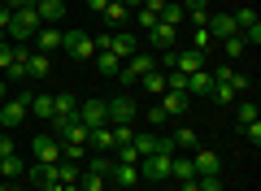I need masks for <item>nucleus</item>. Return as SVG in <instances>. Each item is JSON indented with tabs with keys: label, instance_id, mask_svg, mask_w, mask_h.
Here are the masks:
<instances>
[{
	"label": "nucleus",
	"instance_id": "f257e3e1",
	"mask_svg": "<svg viewBox=\"0 0 261 191\" xmlns=\"http://www.w3.org/2000/svg\"><path fill=\"white\" fill-rule=\"evenodd\" d=\"M152 70H157V57H152V52H144V48H140V52H135V57H126V61H122L118 78H122V83H126V87H130V83H140L144 74H152Z\"/></svg>",
	"mask_w": 261,
	"mask_h": 191
},
{
	"label": "nucleus",
	"instance_id": "f03ea898",
	"mask_svg": "<svg viewBox=\"0 0 261 191\" xmlns=\"http://www.w3.org/2000/svg\"><path fill=\"white\" fill-rule=\"evenodd\" d=\"M61 52L74 57V61H92L96 44H92V35H83V31H61Z\"/></svg>",
	"mask_w": 261,
	"mask_h": 191
},
{
	"label": "nucleus",
	"instance_id": "7ed1b4c3",
	"mask_svg": "<svg viewBox=\"0 0 261 191\" xmlns=\"http://www.w3.org/2000/svg\"><path fill=\"white\" fill-rule=\"evenodd\" d=\"M170 156H174V152L140 156V178H148V182H170Z\"/></svg>",
	"mask_w": 261,
	"mask_h": 191
},
{
	"label": "nucleus",
	"instance_id": "20e7f679",
	"mask_svg": "<svg viewBox=\"0 0 261 191\" xmlns=\"http://www.w3.org/2000/svg\"><path fill=\"white\" fill-rule=\"evenodd\" d=\"M48 126L57 130V139H61V144H83V148H87V126L79 122V113H74V118H53Z\"/></svg>",
	"mask_w": 261,
	"mask_h": 191
},
{
	"label": "nucleus",
	"instance_id": "39448f33",
	"mask_svg": "<svg viewBox=\"0 0 261 191\" xmlns=\"http://www.w3.org/2000/svg\"><path fill=\"white\" fill-rule=\"evenodd\" d=\"M27 100H31V91H18V96H9V100L0 104V126H5V130L22 126V118H27Z\"/></svg>",
	"mask_w": 261,
	"mask_h": 191
},
{
	"label": "nucleus",
	"instance_id": "423d86ee",
	"mask_svg": "<svg viewBox=\"0 0 261 191\" xmlns=\"http://www.w3.org/2000/svg\"><path fill=\"white\" fill-rule=\"evenodd\" d=\"M39 26H44V22H39L35 9H18V13L9 18V39H35Z\"/></svg>",
	"mask_w": 261,
	"mask_h": 191
},
{
	"label": "nucleus",
	"instance_id": "0eeeda50",
	"mask_svg": "<svg viewBox=\"0 0 261 191\" xmlns=\"http://www.w3.org/2000/svg\"><path fill=\"white\" fill-rule=\"evenodd\" d=\"M105 113H109V126H130L135 122V100L130 96H113V100H105Z\"/></svg>",
	"mask_w": 261,
	"mask_h": 191
},
{
	"label": "nucleus",
	"instance_id": "6e6552de",
	"mask_svg": "<svg viewBox=\"0 0 261 191\" xmlns=\"http://www.w3.org/2000/svg\"><path fill=\"white\" fill-rule=\"evenodd\" d=\"M231 18H235V26H240L244 44H248V48H257V44H261V22H257V13H252L248 5H244V9H235Z\"/></svg>",
	"mask_w": 261,
	"mask_h": 191
},
{
	"label": "nucleus",
	"instance_id": "1a4fd4ad",
	"mask_svg": "<svg viewBox=\"0 0 261 191\" xmlns=\"http://www.w3.org/2000/svg\"><path fill=\"white\" fill-rule=\"evenodd\" d=\"M79 122H83L87 130H96V126H109V113H105V100H83V104H79Z\"/></svg>",
	"mask_w": 261,
	"mask_h": 191
},
{
	"label": "nucleus",
	"instance_id": "9d476101",
	"mask_svg": "<svg viewBox=\"0 0 261 191\" xmlns=\"http://www.w3.org/2000/svg\"><path fill=\"white\" fill-rule=\"evenodd\" d=\"M205 31H209L214 39H231V35H240V26H235L231 13H209V18H205Z\"/></svg>",
	"mask_w": 261,
	"mask_h": 191
},
{
	"label": "nucleus",
	"instance_id": "9b49d317",
	"mask_svg": "<svg viewBox=\"0 0 261 191\" xmlns=\"http://www.w3.org/2000/svg\"><path fill=\"white\" fill-rule=\"evenodd\" d=\"M205 65H209L205 52H196V48H183V52H178L174 48V70L178 74H196V70H205Z\"/></svg>",
	"mask_w": 261,
	"mask_h": 191
},
{
	"label": "nucleus",
	"instance_id": "f8f14e48",
	"mask_svg": "<svg viewBox=\"0 0 261 191\" xmlns=\"http://www.w3.org/2000/svg\"><path fill=\"white\" fill-rule=\"evenodd\" d=\"M35 161H39V165H57V161H61V139L35 135Z\"/></svg>",
	"mask_w": 261,
	"mask_h": 191
},
{
	"label": "nucleus",
	"instance_id": "ddd939ff",
	"mask_svg": "<svg viewBox=\"0 0 261 191\" xmlns=\"http://www.w3.org/2000/svg\"><path fill=\"white\" fill-rule=\"evenodd\" d=\"M35 13L44 26H57V22H65V0H35Z\"/></svg>",
	"mask_w": 261,
	"mask_h": 191
},
{
	"label": "nucleus",
	"instance_id": "4468645a",
	"mask_svg": "<svg viewBox=\"0 0 261 191\" xmlns=\"http://www.w3.org/2000/svg\"><path fill=\"white\" fill-rule=\"evenodd\" d=\"M174 39H178V31H174V26H166V22L148 26V44L157 48V52H170V48H174Z\"/></svg>",
	"mask_w": 261,
	"mask_h": 191
},
{
	"label": "nucleus",
	"instance_id": "2eb2a0df",
	"mask_svg": "<svg viewBox=\"0 0 261 191\" xmlns=\"http://www.w3.org/2000/svg\"><path fill=\"white\" fill-rule=\"evenodd\" d=\"M57 48H61V26H39V31H35V52L53 57Z\"/></svg>",
	"mask_w": 261,
	"mask_h": 191
},
{
	"label": "nucleus",
	"instance_id": "dca6fc26",
	"mask_svg": "<svg viewBox=\"0 0 261 191\" xmlns=\"http://www.w3.org/2000/svg\"><path fill=\"white\" fill-rule=\"evenodd\" d=\"M192 165H196V178H209V174H218V152L214 148H196Z\"/></svg>",
	"mask_w": 261,
	"mask_h": 191
},
{
	"label": "nucleus",
	"instance_id": "f3484780",
	"mask_svg": "<svg viewBox=\"0 0 261 191\" xmlns=\"http://www.w3.org/2000/svg\"><path fill=\"white\" fill-rule=\"evenodd\" d=\"M214 91V70H196V74H187V96H209Z\"/></svg>",
	"mask_w": 261,
	"mask_h": 191
},
{
	"label": "nucleus",
	"instance_id": "a211bd4d",
	"mask_svg": "<svg viewBox=\"0 0 261 191\" xmlns=\"http://www.w3.org/2000/svg\"><path fill=\"white\" fill-rule=\"evenodd\" d=\"M79 113V96L74 91H57L53 96V118H74Z\"/></svg>",
	"mask_w": 261,
	"mask_h": 191
},
{
	"label": "nucleus",
	"instance_id": "6ab92c4d",
	"mask_svg": "<svg viewBox=\"0 0 261 191\" xmlns=\"http://www.w3.org/2000/svg\"><path fill=\"white\" fill-rule=\"evenodd\" d=\"M161 109H166V118H183L187 113V91H161Z\"/></svg>",
	"mask_w": 261,
	"mask_h": 191
},
{
	"label": "nucleus",
	"instance_id": "aec40b11",
	"mask_svg": "<svg viewBox=\"0 0 261 191\" xmlns=\"http://www.w3.org/2000/svg\"><path fill=\"white\" fill-rule=\"evenodd\" d=\"M130 148H135L140 156H152V152H161V135H152V130H135Z\"/></svg>",
	"mask_w": 261,
	"mask_h": 191
},
{
	"label": "nucleus",
	"instance_id": "412c9836",
	"mask_svg": "<svg viewBox=\"0 0 261 191\" xmlns=\"http://www.w3.org/2000/svg\"><path fill=\"white\" fill-rule=\"evenodd\" d=\"M87 148H96V152H113V126H96V130H87Z\"/></svg>",
	"mask_w": 261,
	"mask_h": 191
},
{
	"label": "nucleus",
	"instance_id": "4be33fe9",
	"mask_svg": "<svg viewBox=\"0 0 261 191\" xmlns=\"http://www.w3.org/2000/svg\"><path fill=\"white\" fill-rule=\"evenodd\" d=\"M22 61H27V83L31 78H48V70H53V61H48L44 52H27Z\"/></svg>",
	"mask_w": 261,
	"mask_h": 191
},
{
	"label": "nucleus",
	"instance_id": "5701e85b",
	"mask_svg": "<svg viewBox=\"0 0 261 191\" xmlns=\"http://www.w3.org/2000/svg\"><path fill=\"white\" fill-rule=\"evenodd\" d=\"M27 113H35V118L53 122V96H44V91H31V100H27Z\"/></svg>",
	"mask_w": 261,
	"mask_h": 191
},
{
	"label": "nucleus",
	"instance_id": "b1692460",
	"mask_svg": "<svg viewBox=\"0 0 261 191\" xmlns=\"http://www.w3.org/2000/svg\"><path fill=\"white\" fill-rule=\"evenodd\" d=\"M27 52H31V48H22V44H9V39H0V74L9 70L13 61H22Z\"/></svg>",
	"mask_w": 261,
	"mask_h": 191
},
{
	"label": "nucleus",
	"instance_id": "393cba45",
	"mask_svg": "<svg viewBox=\"0 0 261 191\" xmlns=\"http://www.w3.org/2000/svg\"><path fill=\"white\" fill-rule=\"evenodd\" d=\"M113 165H118V161H113V152H96L92 161H83V170H87V174H100V178H109Z\"/></svg>",
	"mask_w": 261,
	"mask_h": 191
},
{
	"label": "nucleus",
	"instance_id": "a878e982",
	"mask_svg": "<svg viewBox=\"0 0 261 191\" xmlns=\"http://www.w3.org/2000/svg\"><path fill=\"white\" fill-rule=\"evenodd\" d=\"M170 144H174V152H196V148H200V135H196V130H174Z\"/></svg>",
	"mask_w": 261,
	"mask_h": 191
},
{
	"label": "nucleus",
	"instance_id": "bb28decb",
	"mask_svg": "<svg viewBox=\"0 0 261 191\" xmlns=\"http://www.w3.org/2000/svg\"><path fill=\"white\" fill-rule=\"evenodd\" d=\"M92 61H96V70H100L105 78H118V70H122V57H113V52H96Z\"/></svg>",
	"mask_w": 261,
	"mask_h": 191
},
{
	"label": "nucleus",
	"instance_id": "cd10ccee",
	"mask_svg": "<svg viewBox=\"0 0 261 191\" xmlns=\"http://www.w3.org/2000/svg\"><path fill=\"white\" fill-rule=\"evenodd\" d=\"M118 187H135L140 182V165H113V174H109Z\"/></svg>",
	"mask_w": 261,
	"mask_h": 191
},
{
	"label": "nucleus",
	"instance_id": "c85d7f7f",
	"mask_svg": "<svg viewBox=\"0 0 261 191\" xmlns=\"http://www.w3.org/2000/svg\"><path fill=\"white\" fill-rule=\"evenodd\" d=\"M22 170H27V165H22L18 152H13V156H0V178H22Z\"/></svg>",
	"mask_w": 261,
	"mask_h": 191
},
{
	"label": "nucleus",
	"instance_id": "c756f323",
	"mask_svg": "<svg viewBox=\"0 0 261 191\" xmlns=\"http://www.w3.org/2000/svg\"><path fill=\"white\" fill-rule=\"evenodd\" d=\"M161 22H166V26H183V22H187V13H183V5H170V0H166V9H161Z\"/></svg>",
	"mask_w": 261,
	"mask_h": 191
},
{
	"label": "nucleus",
	"instance_id": "7c9ffc66",
	"mask_svg": "<svg viewBox=\"0 0 261 191\" xmlns=\"http://www.w3.org/2000/svg\"><path fill=\"white\" fill-rule=\"evenodd\" d=\"M261 113H257V100H240L235 104V122H240V126H248V122H257Z\"/></svg>",
	"mask_w": 261,
	"mask_h": 191
},
{
	"label": "nucleus",
	"instance_id": "2f4dec72",
	"mask_svg": "<svg viewBox=\"0 0 261 191\" xmlns=\"http://www.w3.org/2000/svg\"><path fill=\"white\" fill-rule=\"evenodd\" d=\"M105 18H109V26H122V22H130V9H126V5H118V0H109Z\"/></svg>",
	"mask_w": 261,
	"mask_h": 191
},
{
	"label": "nucleus",
	"instance_id": "473e14b6",
	"mask_svg": "<svg viewBox=\"0 0 261 191\" xmlns=\"http://www.w3.org/2000/svg\"><path fill=\"white\" fill-rule=\"evenodd\" d=\"M214 44H218V39L209 35L205 26H196V35H192V48H196V52H205V57H209V48H214Z\"/></svg>",
	"mask_w": 261,
	"mask_h": 191
},
{
	"label": "nucleus",
	"instance_id": "72a5a7b5",
	"mask_svg": "<svg viewBox=\"0 0 261 191\" xmlns=\"http://www.w3.org/2000/svg\"><path fill=\"white\" fill-rule=\"evenodd\" d=\"M144 87H148V96H161V91H166V74H161V70H152V74H144Z\"/></svg>",
	"mask_w": 261,
	"mask_h": 191
},
{
	"label": "nucleus",
	"instance_id": "f704fd0d",
	"mask_svg": "<svg viewBox=\"0 0 261 191\" xmlns=\"http://www.w3.org/2000/svg\"><path fill=\"white\" fill-rule=\"evenodd\" d=\"M222 52H226V57H244V52H248L244 35H231V39H222Z\"/></svg>",
	"mask_w": 261,
	"mask_h": 191
},
{
	"label": "nucleus",
	"instance_id": "c9c22d12",
	"mask_svg": "<svg viewBox=\"0 0 261 191\" xmlns=\"http://www.w3.org/2000/svg\"><path fill=\"white\" fill-rule=\"evenodd\" d=\"M83 152H87L83 144H61V161H74V165H83Z\"/></svg>",
	"mask_w": 261,
	"mask_h": 191
},
{
	"label": "nucleus",
	"instance_id": "e433bc0d",
	"mask_svg": "<svg viewBox=\"0 0 261 191\" xmlns=\"http://www.w3.org/2000/svg\"><path fill=\"white\" fill-rule=\"evenodd\" d=\"M5 83H27V61H13L5 70Z\"/></svg>",
	"mask_w": 261,
	"mask_h": 191
},
{
	"label": "nucleus",
	"instance_id": "4c0bfd02",
	"mask_svg": "<svg viewBox=\"0 0 261 191\" xmlns=\"http://www.w3.org/2000/svg\"><path fill=\"white\" fill-rule=\"evenodd\" d=\"M196 191H222V178L209 174V178H196Z\"/></svg>",
	"mask_w": 261,
	"mask_h": 191
},
{
	"label": "nucleus",
	"instance_id": "58836bf2",
	"mask_svg": "<svg viewBox=\"0 0 261 191\" xmlns=\"http://www.w3.org/2000/svg\"><path fill=\"white\" fill-rule=\"evenodd\" d=\"M244 139H248L252 148L261 144V118H257V122H248V126H244Z\"/></svg>",
	"mask_w": 261,
	"mask_h": 191
},
{
	"label": "nucleus",
	"instance_id": "ea45409f",
	"mask_svg": "<svg viewBox=\"0 0 261 191\" xmlns=\"http://www.w3.org/2000/svg\"><path fill=\"white\" fill-rule=\"evenodd\" d=\"M135 139V126H113V144H130Z\"/></svg>",
	"mask_w": 261,
	"mask_h": 191
},
{
	"label": "nucleus",
	"instance_id": "a19ab883",
	"mask_svg": "<svg viewBox=\"0 0 261 191\" xmlns=\"http://www.w3.org/2000/svg\"><path fill=\"white\" fill-rule=\"evenodd\" d=\"M166 109H161V104H152V109H148V126H166Z\"/></svg>",
	"mask_w": 261,
	"mask_h": 191
},
{
	"label": "nucleus",
	"instance_id": "79ce46f5",
	"mask_svg": "<svg viewBox=\"0 0 261 191\" xmlns=\"http://www.w3.org/2000/svg\"><path fill=\"white\" fill-rule=\"evenodd\" d=\"M0 5H5L9 13H18V9H35V0H0Z\"/></svg>",
	"mask_w": 261,
	"mask_h": 191
},
{
	"label": "nucleus",
	"instance_id": "37998d69",
	"mask_svg": "<svg viewBox=\"0 0 261 191\" xmlns=\"http://www.w3.org/2000/svg\"><path fill=\"white\" fill-rule=\"evenodd\" d=\"M187 13H209V0H183Z\"/></svg>",
	"mask_w": 261,
	"mask_h": 191
},
{
	"label": "nucleus",
	"instance_id": "c03bdc74",
	"mask_svg": "<svg viewBox=\"0 0 261 191\" xmlns=\"http://www.w3.org/2000/svg\"><path fill=\"white\" fill-rule=\"evenodd\" d=\"M231 78H235L231 65H218V70H214V83H231Z\"/></svg>",
	"mask_w": 261,
	"mask_h": 191
},
{
	"label": "nucleus",
	"instance_id": "a18cd8bd",
	"mask_svg": "<svg viewBox=\"0 0 261 191\" xmlns=\"http://www.w3.org/2000/svg\"><path fill=\"white\" fill-rule=\"evenodd\" d=\"M140 9H148V13H152V18H161V9H166V0H144Z\"/></svg>",
	"mask_w": 261,
	"mask_h": 191
},
{
	"label": "nucleus",
	"instance_id": "49530a36",
	"mask_svg": "<svg viewBox=\"0 0 261 191\" xmlns=\"http://www.w3.org/2000/svg\"><path fill=\"white\" fill-rule=\"evenodd\" d=\"M0 156H13V139L9 135H0Z\"/></svg>",
	"mask_w": 261,
	"mask_h": 191
},
{
	"label": "nucleus",
	"instance_id": "de8ad7c7",
	"mask_svg": "<svg viewBox=\"0 0 261 191\" xmlns=\"http://www.w3.org/2000/svg\"><path fill=\"white\" fill-rule=\"evenodd\" d=\"M87 9H92V13H105V9H109V0H87Z\"/></svg>",
	"mask_w": 261,
	"mask_h": 191
},
{
	"label": "nucleus",
	"instance_id": "09e8293b",
	"mask_svg": "<svg viewBox=\"0 0 261 191\" xmlns=\"http://www.w3.org/2000/svg\"><path fill=\"white\" fill-rule=\"evenodd\" d=\"M9 18H13V13L5 9V5H0V31H9Z\"/></svg>",
	"mask_w": 261,
	"mask_h": 191
},
{
	"label": "nucleus",
	"instance_id": "8fccbe9b",
	"mask_svg": "<svg viewBox=\"0 0 261 191\" xmlns=\"http://www.w3.org/2000/svg\"><path fill=\"white\" fill-rule=\"evenodd\" d=\"M9 100V83H5V74H0V104Z\"/></svg>",
	"mask_w": 261,
	"mask_h": 191
},
{
	"label": "nucleus",
	"instance_id": "3c124183",
	"mask_svg": "<svg viewBox=\"0 0 261 191\" xmlns=\"http://www.w3.org/2000/svg\"><path fill=\"white\" fill-rule=\"evenodd\" d=\"M118 5H126V9L135 13V9H140V5H144V0H118Z\"/></svg>",
	"mask_w": 261,
	"mask_h": 191
},
{
	"label": "nucleus",
	"instance_id": "603ef678",
	"mask_svg": "<svg viewBox=\"0 0 261 191\" xmlns=\"http://www.w3.org/2000/svg\"><path fill=\"white\" fill-rule=\"evenodd\" d=\"M0 191H18V187H13V182H0Z\"/></svg>",
	"mask_w": 261,
	"mask_h": 191
}]
</instances>
